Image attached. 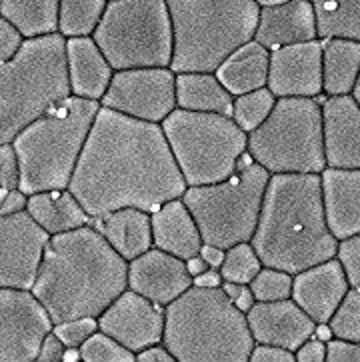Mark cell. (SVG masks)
Instances as JSON below:
<instances>
[{"mask_svg":"<svg viewBox=\"0 0 360 362\" xmlns=\"http://www.w3.org/2000/svg\"><path fill=\"white\" fill-rule=\"evenodd\" d=\"M163 344L176 362H248L255 339L222 286L192 284L164 306Z\"/></svg>","mask_w":360,"mask_h":362,"instance_id":"4","label":"cell"},{"mask_svg":"<svg viewBox=\"0 0 360 362\" xmlns=\"http://www.w3.org/2000/svg\"><path fill=\"white\" fill-rule=\"evenodd\" d=\"M152 246L188 260L202 248V236L182 199L168 200L151 212Z\"/></svg>","mask_w":360,"mask_h":362,"instance_id":"24","label":"cell"},{"mask_svg":"<svg viewBox=\"0 0 360 362\" xmlns=\"http://www.w3.org/2000/svg\"><path fill=\"white\" fill-rule=\"evenodd\" d=\"M98 330V320L93 316H84V318H74V320H66L52 327V332L59 337L66 349H81V344L88 337H93Z\"/></svg>","mask_w":360,"mask_h":362,"instance_id":"38","label":"cell"},{"mask_svg":"<svg viewBox=\"0 0 360 362\" xmlns=\"http://www.w3.org/2000/svg\"><path fill=\"white\" fill-rule=\"evenodd\" d=\"M26 200H28V194H24L21 188H14V190L0 188V216L26 211Z\"/></svg>","mask_w":360,"mask_h":362,"instance_id":"47","label":"cell"},{"mask_svg":"<svg viewBox=\"0 0 360 362\" xmlns=\"http://www.w3.org/2000/svg\"><path fill=\"white\" fill-rule=\"evenodd\" d=\"M81 361L84 362H134L137 354L128 351L120 342L108 337L103 330H96L93 337L81 344Z\"/></svg>","mask_w":360,"mask_h":362,"instance_id":"36","label":"cell"},{"mask_svg":"<svg viewBox=\"0 0 360 362\" xmlns=\"http://www.w3.org/2000/svg\"><path fill=\"white\" fill-rule=\"evenodd\" d=\"M96 228L124 260L140 257L152 248L151 212L139 209H120L94 218Z\"/></svg>","mask_w":360,"mask_h":362,"instance_id":"25","label":"cell"},{"mask_svg":"<svg viewBox=\"0 0 360 362\" xmlns=\"http://www.w3.org/2000/svg\"><path fill=\"white\" fill-rule=\"evenodd\" d=\"M256 4L262 8V6H274V4H282V2H286V0H255Z\"/></svg>","mask_w":360,"mask_h":362,"instance_id":"53","label":"cell"},{"mask_svg":"<svg viewBox=\"0 0 360 362\" xmlns=\"http://www.w3.org/2000/svg\"><path fill=\"white\" fill-rule=\"evenodd\" d=\"M294 356L298 362H325L326 361V342L325 340L310 337L304 340L301 346L294 351Z\"/></svg>","mask_w":360,"mask_h":362,"instance_id":"45","label":"cell"},{"mask_svg":"<svg viewBox=\"0 0 360 362\" xmlns=\"http://www.w3.org/2000/svg\"><path fill=\"white\" fill-rule=\"evenodd\" d=\"M137 361L139 362H175V356L168 352V349L164 346L163 342L152 344L144 351L137 352Z\"/></svg>","mask_w":360,"mask_h":362,"instance_id":"48","label":"cell"},{"mask_svg":"<svg viewBox=\"0 0 360 362\" xmlns=\"http://www.w3.org/2000/svg\"><path fill=\"white\" fill-rule=\"evenodd\" d=\"M233 103L234 96L222 86L214 72L176 74V108L233 117Z\"/></svg>","mask_w":360,"mask_h":362,"instance_id":"28","label":"cell"},{"mask_svg":"<svg viewBox=\"0 0 360 362\" xmlns=\"http://www.w3.org/2000/svg\"><path fill=\"white\" fill-rule=\"evenodd\" d=\"M222 291L226 292V296L233 300L236 308H240L244 315L250 310V306L256 303L255 294L250 291L248 284H238V282H222Z\"/></svg>","mask_w":360,"mask_h":362,"instance_id":"44","label":"cell"},{"mask_svg":"<svg viewBox=\"0 0 360 362\" xmlns=\"http://www.w3.org/2000/svg\"><path fill=\"white\" fill-rule=\"evenodd\" d=\"M360 76V42L350 38L323 40V93L352 94Z\"/></svg>","mask_w":360,"mask_h":362,"instance_id":"29","label":"cell"},{"mask_svg":"<svg viewBox=\"0 0 360 362\" xmlns=\"http://www.w3.org/2000/svg\"><path fill=\"white\" fill-rule=\"evenodd\" d=\"M108 0H59V35L64 38L93 36Z\"/></svg>","mask_w":360,"mask_h":362,"instance_id":"32","label":"cell"},{"mask_svg":"<svg viewBox=\"0 0 360 362\" xmlns=\"http://www.w3.org/2000/svg\"><path fill=\"white\" fill-rule=\"evenodd\" d=\"M270 173L260 164L248 163L228 178L202 187H188L182 202L197 222L204 245L231 248L250 243L255 234Z\"/></svg>","mask_w":360,"mask_h":362,"instance_id":"11","label":"cell"},{"mask_svg":"<svg viewBox=\"0 0 360 362\" xmlns=\"http://www.w3.org/2000/svg\"><path fill=\"white\" fill-rule=\"evenodd\" d=\"M93 38L115 71L173 62L175 36L164 0H108Z\"/></svg>","mask_w":360,"mask_h":362,"instance_id":"10","label":"cell"},{"mask_svg":"<svg viewBox=\"0 0 360 362\" xmlns=\"http://www.w3.org/2000/svg\"><path fill=\"white\" fill-rule=\"evenodd\" d=\"M250 245L262 267L291 274L337 257L320 175H270Z\"/></svg>","mask_w":360,"mask_h":362,"instance_id":"3","label":"cell"},{"mask_svg":"<svg viewBox=\"0 0 360 362\" xmlns=\"http://www.w3.org/2000/svg\"><path fill=\"white\" fill-rule=\"evenodd\" d=\"M23 42L24 36L6 18L0 16V62L11 60L21 50Z\"/></svg>","mask_w":360,"mask_h":362,"instance_id":"42","label":"cell"},{"mask_svg":"<svg viewBox=\"0 0 360 362\" xmlns=\"http://www.w3.org/2000/svg\"><path fill=\"white\" fill-rule=\"evenodd\" d=\"M268 60L270 50L252 38L222 60L214 74L233 96L252 93L267 86Z\"/></svg>","mask_w":360,"mask_h":362,"instance_id":"26","label":"cell"},{"mask_svg":"<svg viewBox=\"0 0 360 362\" xmlns=\"http://www.w3.org/2000/svg\"><path fill=\"white\" fill-rule=\"evenodd\" d=\"M64 352H66V346H64V342L50 330L45 340H42V344H40V351H38V356H36V361L38 362H60L64 361Z\"/></svg>","mask_w":360,"mask_h":362,"instance_id":"46","label":"cell"},{"mask_svg":"<svg viewBox=\"0 0 360 362\" xmlns=\"http://www.w3.org/2000/svg\"><path fill=\"white\" fill-rule=\"evenodd\" d=\"M192 286L186 260L161 248H149L140 257L128 260V288L166 306Z\"/></svg>","mask_w":360,"mask_h":362,"instance_id":"17","label":"cell"},{"mask_svg":"<svg viewBox=\"0 0 360 362\" xmlns=\"http://www.w3.org/2000/svg\"><path fill=\"white\" fill-rule=\"evenodd\" d=\"M320 38H350L360 42V0H310Z\"/></svg>","mask_w":360,"mask_h":362,"instance_id":"31","label":"cell"},{"mask_svg":"<svg viewBox=\"0 0 360 362\" xmlns=\"http://www.w3.org/2000/svg\"><path fill=\"white\" fill-rule=\"evenodd\" d=\"M323 136L326 166L360 168V105L352 94L326 98Z\"/></svg>","mask_w":360,"mask_h":362,"instance_id":"20","label":"cell"},{"mask_svg":"<svg viewBox=\"0 0 360 362\" xmlns=\"http://www.w3.org/2000/svg\"><path fill=\"white\" fill-rule=\"evenodd\" d=\"M100 106L161 124L176 108V72L170 66L115 71Z\"/></svg>","mask_w":360,"mask_h":362,"instance_id":"12","label":"cell"},{"mask_svg":"<svg viewBox=\"0 0 360 362\" xmlns=\"http://www.w3.org/2000/svg\"><path fill=\"white\" fill-rule=\"evenodd\" d=\"M248 286L255 294L256 303L284 300L291 298L292 294V274L286 270L262 267Z\"/></svg>","mask_w":360,"mask_h":362,"instance_id":"37","label":"cell"},{"mask_svg":"<svg viewBox=\"0 0 360 362\" xmlns=\"http://www.w3.org/2000/svg\"><path fill=\"white\" fill-rule=\"evenodd\" d=\"M246 322L255 344H274L296 351L314 334V322L292 298L255 303L246 313Z\"/></svg>","mask_w":360,"mask_h":362,"instance_id":"18","label":"cell"},{"mask_svg":"<svg viewBox=\"0 0 360 362\" xmlns=\"http://www.w3.org/2000/svg\"><path fill=\"white\" fill-rule=\"evenodd\" d=\"M352 96L356 98V103L360 105V76L359 81H356V84H354V90H352Z\"/></svg>","mask_w":360,"mask_h":362,"instance_id":"54","label":"cell"},{"mask_svg":"<svg viewBox=\"0 0 360 362\" xmlns=\"http://www.w3.org/2000/svg\"><path fill=\"white\" fill-rule=\"evenodd\" d=\"M70 94L66 38L59 33L24 38L21 50L0 62V144Z\"/></svg>","mask_w":360,"mask_h":362,"instance_id":"6","label":"cell"},{"mask_svg":"<svg viewBox=\"0 0 360 362\" xmlns=\"http://www.w3.org/2000/svg\"><path fill=\"white\" fill-rule=\"evenodd\" d=\"M186 269H188V272H190V276H192V279H197V276H200L202 272H207L210 267L207 264V260H204V258L200 257V255H197V257H192L186 260Z\"/></svg>","mask_w":360,"mask_h":362,"instance_id":"51","label":"cell"},{"mask_svg":"<svg viewBox=\"0 0 360 362\" xmlns=\"http://www.w3.org/2000/svg\"><path fill=\"white\" fill-rule=\"evenodd\" d=\"M48 238L26 211L0 216V288H33Z\"/></svg>","mask_w":360,"mask_h":362,"instance_id":"14","label":"cell"},{"mask_svg":"<svg viewBox=\"0 0 360 362\" xmlns=\"http://www.w3.org/2000/svg\"><path fill=\"white\" fill-rule=\"evenodd\" d=\"M186 187L221 182L246 154V132L233 117L175 108L161 122Z\"/></svg>","mask_w":360,"mask_h":362,"instance_id":"9","label":"cell"},{"mask_svg":"<svg viewBox=\"0 0 360 362\" xmlns=\"http://www.w3.org/2000/svg\"><path fill=\"white\" fill-rule=\"evenodd\" d=\"M173 23L170 69L214 72L222 60L252 40L260 6L255 0H164Z\"/></svg>","mask_w":360,"mask_h":362,"instance_id":"7","label":"cell"},{"mask_svg":"<svg viewBox=\"0 0 360 362\" xmlns=\"http://www.w3.org/2000/svg\"><path fill=\"white\" fill-rule=\"evenodd\" d=\"M186 188L161 124L98 108L69 182L91 218L120 209L152 212Z\"/></svg>","mask_w":360,"mask_h":362,"instance_id":"1","label":"cell"},{"mask_svg":"<svg viewBox=\"0 0 360 362\" xmlns=\"http://www.w3.org/2000/svg\"><path fill=\"white\" fill-rule=\"evenodd\" d=\"M326 221L337 240L360 233V168H330L320 173Z\"/></svg>","mask_w":360,"mask_h":362,"instance_id":"22","label":"cell"},{"mask_svg":"<svg viewBox=\"0 0 360 362\" xmlns=\"http://www.w3.org/2000/svg\"><path fill=\"white\" fill-rule=\"evenodd\" d=\"M96 320L98 330L106 332L134 354L163 342L164 306L130 288L108 304Z\"/></svg>","mask_w":360,"mask_h":362,"instance_id":"15","label":"cell"},{"mask_svg":"<svg viewBox=\"0 0 360 362\" xmlns=\"http://www.w3.org/2000/svg\"><path fill=\"white\" fill-rule=\"evenodd\" d=\"M262 269V262L256 255L255 246L250 243H238V245L226 248L224 260L221 264L222 282H238V284H250V281Z\"/></svg>","mask_w":360,"mask_h":362,"instance_id":"34","label":"cell"},{"mask_svg":"<svg viewBox=\"0 0 360 362\" xmlns=\"http://www.w3.org/2000/svg\"><path fill=\"white\" fill-rule=\"evenodd\" d=\"M316 38V14L310 0H286L282 4L260 8L255 40L268 50Z\"/></svg>","mask_w":360,"mask_h":362,"instance_id":"21","label":"cell"},{"mask_svg":"<svg viewBox=\"0 0 360 362\" xmlns=\"http://www.w3.org/2000/svg\"><path fill=\"white\" fill-rule=\"evenodd\" d=\"M328 362H360V340L330 339L326 342Z\"/></svg>","mask_w":360,"mask_h":362,"instance_id":"41","label":"cell"},{"mask_svg":"<svg viewBox=\"0 0 360 362\" xmlns=\"http://www.w3.org/2000/svg\"><path fill=\"white\" fill-rule=\"evenodd\" d=\"M26 212L50 236L81 228V226L91 224V221H93L69 188L42 190V192L28 194Z\"/></svg>","mask_w":360,"mask_h":362,"instance_id":"27","label":"cell"},{"mask_svg":"<svg viewBox=\"0 0 360 362\" xmlns=\"http://www.w3.org/2000/svg\"><path fill=\"white\" fill-rule=\"evenodd\" d=\"M314 337L320 340H325V342H328L330 339H335L332 337V330H330V327L326 325V322H323V325H316V328H314Z\"/></svg>","mask_w":360,"mask_h":362,"instance_id":"52","label":"cell"},{"mask_svg":"<svg viewBox=\"0 0 360 362\" xmlns=\"http://www.w3.org/2000/svg\"><path fill=\"white\" fill-rule=\"evenodd\" d=\"M192 284H197V286H221L222 284L221 270L209 269L207 272H202L200 276L192 279Z\"/></svg>","mask_w":360,"mask_h":362,"instance_id":"50","label":"cell"},{"mask_svg":"<svg viewBox=\"0 0 360 362\" xmlns=\"http://www.w3.org/2000/svg\"><path fill=\"white\" fill-rule=\"evenodd\" d=\"M224 248H219V246H212V245H202V248H200V257L207 260V264H209L210 269H221L222 260H224Z\"/></svg>","mask_w":360,"mask_h":362,"instance_id":"49","label":"cell"},{"mask_svg":"<svg viewBox=\"0 0 360 362\" xmlns=\"http://www.w3.org/2000/svg\"><path fill=\"white\" fill-rule=\"evenodd\" d=\"M128 288V260L86 224L48 238L33 294L52 325L74 318H98Z\"/></svg>","mask_w":360,"mask_h":362,"instance_id":"2","label":"cell"},{"mask_svg":"<svg viewBox=\"0 0 360 362\" xmlns=\"http://www.w3.org/2000/svg\"><path fill=\"white\" fill-rule=\"evenodd\" d=\"M246 152L270 175H320L326 168L323 106L314 98H277L250 130Z\"/></svg>","mask_w":360,"mask_h":362,"instance_id":"8","label":"cell"},{"mask_svg":"<svg viewBox=\"0 0 360 362\" xmlns=\"http://www.w3.org/2000/svg\"><path fill=\"white\" fill-rule=\"evenodd\" d=\"M0 16L24 38L59 33V0H0Z\"/></svg>","mask_w":360,"mask_h":362,"instance_id":"30","label":"cell"},{"mask_svg":"<svg viewBox=\"0 0 360 362\" xmlns=\"http://www.w3.org/2000/svg\"><path fill=\"white\" fill-rule=\"evenodd\" d=\"M252 362H294L296 356L294 352L286 351L282 346H274V344H255V349L250 352Z\"/></svg>","mask_w":360,"mask_h":362,"instance_id":"43","label":"cell"},{"mask_svg":"<svg viewBox=\"0 0 360 362\" xmlns=\"http://www.w3.org/2000/svg\"><path fill=\"white\" fill-rule=\"evenodd\" d=\"M267 88L277 98H314L323 93V42L308 40L270 50Z\"/></svg>","mask_w":360,"mask_h":362,"instance_id":"16","label":"cell"},{"mask_svg":"<svg viewBox=\"0 0 360 362\" xmlns=\"http://www.w3.org/2000/svg\"><path fill=\"white\" fill-rule=\"evenodd\" d=\"M66 69L70 93L81 98L96 100L105 96L115 69L106 60L93 36L66 38Z\"/></svg>","mask_w":360,"mask_h":362,"instance_id":"23","label":"cell"},{"mask_svg":"<svg viewBox=\"0 0 360 362\" xmlns=\"http://www.w3.org/2000/svg\"><path fill=\"white\" fill-rule=\"evenodd\" d=\"M52 327L33 291L0 288V362H35Z\"/></svg>","mask_w":360,"mask_h":362,"instance_id":"13","label":"cell"},{"mask_svg":"<svg viewBox=\"0 0 360 362\" xmlns=\"http://www.w3.org/2000/svg\"><path fill=\"white\" fill-rule=\"evenodd\" d=\"M326 325L335 339L360 340V291L349 288Z\"/></svg>","mask_w":360,"mask_h":362,"instance_id":"35","label":"cell"},{"mask_svg":"<svg viewBox=\"0 0 360 362\" xmlns=\"http://www.w3.org/2000/svg\"><path fill=\"white\" fill-rule=\"evenodd\" d=\"M337 258L347 272L350 288L360 291V233L338 240Z\"/></svg>","mask_w":360,"mask_h":362,"instance_id":"39","label":"cell"},{"mask_svg":"<svg viewBox=\"0 0 360 362\" xmlns=\"http://www.w3.org/2000/svg\"><path fill=\"white\" fill-rule=\"evenodd\" d=\"M18 182H21V164H18L16 151L12 142L0 144V188L14 190L18 188Z\"/></svg>","mask_w":360,"mask_h":362,"instance_id":"40","label":"cell"},{"mask_svg":"<svg viewBox=\"0 0 360 362\" xmlns=\"http://www.w3.org/2000/svg\"><path fill=\"white\" fill-rule=\"evenodd\" d=\"M277 103V96L265 88H258L252 93H244L234 96L233 120L248 134L250 130L260 127L270 115L272 106Z\"/></svg>","mask_w":360,"mask_h":362,"instance_id":"33","label":"cell"},{"mask_svg":"<svg viewBox=\"0 0 360 362\" xmlns=\"http://www.w3.org/2000/svg\"><path fill=\"white\" fill-rule=\"evenodd\" d=\"M349 288L347 272L335 257L296 272L292 276L291 298L316 325H323L328 322Z\"/></svg>","mask_w":360,"mask_h":362,"instance_id":"19","label":"cell"},{"mask_svg":"<svg viewBox=\"0 0 360 362\" xmlns=\"http://www.w3.org/2000/svg\"><path fill=\"white\" fill-rule=\"evenodd\" d=\"M100 103L70 94L12 141L24 194L69 188Z\"/></svg>","mask_w":360,"mask_h":362,"instance_id":"5","label":"cell"}]
</instances>
